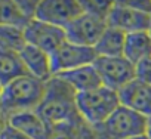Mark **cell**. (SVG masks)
I'll list each match as a JSON object with an SVG mask.
<instances>
[{"label":"cell","mask_w":151,"mask_h":139,"mask_svg":"<svg viewBox=\"0 0 151 139\" xmlns=\"http://www.w3.org/2000/svg\"><path fill=\"white\" fill-rule=\"evenodd\" d=\"M37 112L49 127L83 121L77 110V92L58 76L46 82L45 96Z\"/></svg>","instance_id":"cell-1"},{"label":"cell","mask_w":151,"mask_h":139,"mask_svg":"<svg viewBox=\"0 0 151 139\" xmlns=\"http://www.w3.org/2000/svg\"><path fill=\"white\" fill-rule=\"evenodd\" d=\"M46 90V82H42L30 74L17 79L5 86L0 96L9 117L17 112L37 111Z\"/></svg>","instance_id":"cell-2"},{"label":"cell","mask_w":151,"mask_h":139,"mask_svg":"<svg viewBox=\"0 0 151 139\" xmlns=\"http://www.w3.org/2000/svg\"><path fill=\"white\" fill-rule=\"evenodd\" d=\"M120 107L119 93L110 87L101 86L98 89L77 93V110L82 120L93 127L101 126Z\"/></svg>","instance_id":"cell-3"},{"label":"cell","mask_w":151,"mask_h":139,"mask_svg":"<svg viewBox=\"0 0 151 139\" xmlns=\"http://www.w3.org/2000/svg\"><path fill=\"white\" fill-rule=\"evenodd\" d=\"M98 127L108 139H130L147 135L151 127V118L120 105Z\"/></svg>","instance_id":"cell-4"},{"label":"cell","mask_w":151,"mask_h":139,"mask_svg":"<svg viewBox=\"0 0 151 139\" xmlns=\"http://www.w3.org/2000/svg\"><path fill=\"white\" fill-rule=\"evenodd\" d=\"M93 67L99 74L102 86L116 92L135 80V65L124 56H98Z\"/></svg>","instance_id":"cell-5"},{"label":"cell","mask_w":151,"mask_h":139,"mask_svg":"<svg viewBox=\"0 0 151 139\" xmlns=\"http://www.w3.org/2000/svg\"><path fill=\"white\" fill-rule=\"evenodd\" d=\"M107 27H108L107 19L83 11L80 16H77L65 28L67 40L74 44L95 47V44L107 30Z\"/></svg>","instance_id":"cell-6"},{"label":"cell","mask_w":151,"mask_h":139,"mask_svg":"<svg viewBox=\"0 0 151 139\" xmlns=\"http://www.w3.org/2000/svg\"><path fill=\"white\" fill-rule=\"evenodd\" d=\"M96 58L98 53L95 47H88V46H80V44L65 42L55 53L50 55L53 76L80 67L93 65Z\"/></svg>","instance_id":"cell-7"},{"label":"cell","mask_w":151,"mask_h":139,"mask_svg":"<svg viewBox=\"0 0 151 139\" xmlns=\"http://www.w3.org/2000/svg\"><path fill=\"white\" fill-rule=\"evenodd\" d=\"M83 14L82 2L77 0H43L39 2L36 19L52 24L59 28H67L76 18Z\"/></svg>","instance_id":"cell-8"},{"label":"cell","mask_w":151,"mask_h":139,"mask_svg":"<svg viewBox=\"0 0 151 139\" xmlns=\"http://www.w3.org/2000/svg\"><path fill=\"white\" fill-rule=\"evenodd\" d=\"M25 40L27 44H31L37 49L45 50L46 53H55L67 40V33L64 28L55 27L52 24L33 19L25 28Z\"/></svg>","instance_id":"cell-9"},{"label":"cell","mask_w":151,"mask_h":139,"mask_svg":"<svg viewBox=\"0 0 151 139\" xmlns=\"http://www.w3.org/2000/svg\"><path fill=\"white\" fill-rule=\"evenodd\" d=\"M107 22L110 27H114V28L123 31L124 34L150 31L151 15L135 11V9L129 8L124 2H114Z\"/></svg>","instance_id":"cell-10"},{"label":"cell","mask_w":151,"mask_h":139,"mask_svg":"<svg viewBox=\"0 0 151 139\" xmlns=\"http://www.w3.org/2000/svg\"><path fill=\"white\" fill-rule=\"evenodd\" d=\"M120 105L130 108L148 118H151V86L139 80H133L119 92Z\"/></svg>","instance_id":"cell-11"},{"label":"cell","mask_w":151,"mask_h":139,"mask_svg":"<svg viewBox=\"0 0 151 139\" xmlns=\"http://www.w3.org/2000/svg\"><path fill=\"white\" fill-rule=\"evenodd\" d=\"M19 56L24 62L27 73L42 82H47L53 77L52 71V59L50 55L42 49H37L31 44H27L21 52Z\"/></svg>","instance_id":"cell-12"},{"label":"cell","mask_w":151,"mask_h":139,"mask_svg":"<svg viewBox=\"0 0 151 139\" xmlns=\"http://www.w3.org/2000/svg\"><path fill=\"white\" fill-rule=\"evenodd\" d=\"M9 126L31 139H46L49 133V126L39 115L37 111L12 114L9 117Z\"/></svg>","instance_id":"cell-13"},{"label":"cell","mask_w":151,"mask_h":139,"mask_svg":"<svg viewBox=\"0 0 151 139\" xmlns=\"http://www.w3.org/2000/svg\"><path fill=\"white\" fill-rule=\"evenodd\" d=\"M59 79H62L65 83H68L77 93L89 92L93 89H98L102 86V82L99 79V74L93 65H86L76 70L56 74Z\"/></svg>","instance_id":"cell-14"},{"label":"cell","mask_w":151,"mask_h":139,"mask_svg":"<svg viewBox=\"0 0 151 139\" xmlns=\"http://www.w3.org/2000/svg\"><path fill=\"white\" fill-rule=\"evenodd\" d=\"M123 56L127 61H130L133 65L139 64L144 59L151 58V33L139 31V33L126 34Z\"/></svg>","instance_id":"cell-15"},{"label":"cell","mask_w":151,"mask_h":139,"mask_svg":"<svg viewBox=\"0 0 151 139\" xmlns=\"http://www.w3.org/2000/svg\"><path fill=\"white\" fill-rule=\"evenodd\" d=\"M27 74L28 73L24 67L19 53L0 50V82L3 86H8L9 83Z\"/></svg>","instance_id":"cell-16"},{"label":"cell","mask_w":151,"mask_h":139,"mask_svg":"<svg viewBox=\"0 0 151 139\" xmlns=\"http://www.w3.org/2000/svg\"><path fill=\"white\" fill-rule=\"evenodd\" d=\"M126 43V34L114 27H107L98 43L95 44V50L98 56H123Z\"/></svg>","instance_id":"cell-17"},{"label":"cell","mask_w":151,"mask_h":139,"mask_svg":"<svg viewBox=\"0 0 151 139\" xmlns=\"http://www.w3.org/2000/svg\"><path fill=\"white\" fill-rule=\"evenodd\" d=\"M31 21L22 12L19 2H0V27L25 28Z\"/></svg>","instance_id":"cell-18"},{"label":"cell","mask_w":151,"mask_h":139,"mask_svg":"<svg viewBox=\"0 0 151 139\" xmlns=\"http://www.w3.org/2000/svg\"><path fill=\"white\" fill-rule=\"evenodd\" d=\"M27 46L24 28L0 27V50L19 53Z\"/></svg>","instance_id":"cell-19"},{"label":"cell","mask_w":151,"mask_h":139,"mask_svg":"<svg viewBox=\"0 0 151 139\" xmlns=\"http://www.w3.org/2000/svg\"><path fill=\"white\" fill-rule=\"evenodd\" d=\"M82 124H83V121L52 126V127H49V133H47L46 139H80Z\"/></svg>","instance_id":"cell-20"},{"label":"cell","mask_w":151,"mask_h":139,"mask_svg":"<svg viewBox=\"0 0 151 139\" xmlns=\"http://www.w3.org/2000/svg\"><path fill=\"white\" fill-rule=\"evenodd\" d=\"M114 2H82L83 11L88 14H93L96 16H101L104 19H108L110 11L113 8Z\"/></svg>","instance_id":"cell-21"},{"label":"cell","mask_w":151,"mask_h":139,"mask_svg":"<svg viewBox=\"0 0 151 139\" xmlns=\"http://www.w3.org/2000/svg\"><path fill=\"white\" fill-rule=\"evenodd\" d=\"M135 79L151 86V58L144 59L135 65Z\"/></svg>","instance_id":"cell-22"},{"label":"cell","mask_w":151,"mask_h":139,"mask_svg":"<svg viewBox=\"0 0 151 139\" xmlns=\"http://www.w3.org/2000/svg\"><path fill=\"white\" fill-rule=\"evenodd\" d=\"M80 139H108V138L105 136V133L99 127L89 126L83 121L82 130H80Z\"/></svg>","instance_id":"cell-23"},{"label":"cell","mask_w":151,"mask_h":139,"mask_svg":"<svg viewBox=\"0 0 151 139\" xmlns=\"http://www.w3.org/2000/svg\"><path fill=\"white\" fill-rule=\"evenodd\" d=\"M0 139H31V138H28L24 133H21V132L15 130L14 127L8 126V129L0 135Z\"/></svg>","instance_id":"cell-24"},{"label":"cell","mask_w":151,"mask_h":139,"mask_svg":"<svg viewBox=\"0 0 151 139\" xmlns=\"http://www.w3.org/2000/svg\"><path fill=\"white\" fill-rule=\"evenodd\" d=\"M9 126V114L6 112L2 101H0V135H2Z\"/></svg>","instance_id":"cell-25"},{"label":"cell","mask_w":151,"mask_h":139,"mask_svg":"<svg viewBox=\"0 0 151 139\" xmlns=\"http://www.w3.org/2000/svg\"><path fill=\"white\" fill-rule=\"evenodd\" d=\"M130 139H148V138H147V135H144V136H136V138H130Z\"/></svg>","instance_id":"cell-26"},{"label":"cell","mask_w":151,"mask_h":139,"mask_svg":"<svg viewBox=\"0 0 151 139\" xmlns=\"http://www.w3.org/2000/svg\"><path fill=\"white\" fill-rule=\"evenodd\" d=\"M3 89H5V86L2 85V82H0V96H2V93H3Z\"/></svg>","instance_id":"cell-27"},{"label":"cell","mask_w":151,"mask_h":139,"mask_svg":"<svg viewBox=\"0 0 151 139\" xmlns=\"http://www.w3.org/2000/svg\"><path fill=\"white\" fill-rule=\"evenodd\" d=\"M147 138L151 139V127H150V130H148V133H147Z\"/></svg>","instance_id":"cell-28"},{"label":"cell","mask_w":151,"mask_h":139,"mask_svg":"<svg viewBox=\"0 0 151 139\" xmlns=\"http://www.w3.org/2000/svg\"><path fill=\"white\" fill-rule=\"evenodd\" d=\"M150 33H151V28H150Z\"/></svg>","instance_id":"cell-29"}]
</instances>
